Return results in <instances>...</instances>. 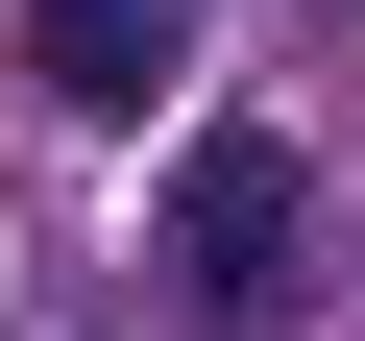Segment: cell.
Instances as JSON below:
<instances>
[{
  "label": "cell",
  "mask_w": 365,
  "mask_h": 341,
  "mask_svg": "<svg viewBox=\"0 0 365 341\" xmlns=\"http://www.w3.org/2000/svg\"><path fill=\"white\" fill-rule=\"evenodd\" d=\"M317 268V146L292 122H195V170H170V292H195L220 341H268Z\"/></svg>",
  "instance_id": "obj_1"
},
{
  "label": "cell",
  "mask_w": 365,
  "mask_h": 341,
  "mask_svg": "<svg viewBox=\"0 0 365 341\" xmlns=\"http://www.w3.org/2000/svg\"><path fill=\"white\" fill-rule=\"evenodd\" d=\"M25 73H49L73 122H146L170 73H195V0H25Z\"/></svg>",
  "instance_id": "obj_2"
}]
</instances>
